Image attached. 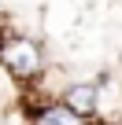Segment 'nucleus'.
<instances>
[{
	"label": "nucleus",
	"instance_id": "nucleus-1",
	"mask_svg": "<svg viewBox=\"0 0 122 125\" xmlns=\"http://www.w3.org/2000/svg\"><path fill=\"white\" fill-rule=\"evenodd\" d=\"M44 44L22 33H8L0 41V70H4L11 81H37L44 74Z\"/></svg>",
	"mask_w": 122,
	"mask_h": 125
},
{
	"label": "nucleus",
	"instance_id": "nucleus-3",
	"mask_svg": "<svg viewBox=\"0 0 122 125\" xmlns=\"http://www.w3.org/2000/svg\"><path fill=\"white\" fill-rule=\"evenodd\" d=\"M37 125H85V118H78L67 103H48L41 114H37Z\"/></svg>",
	"mask_w": 122,
	"mask_h": 125
},
{
	"label": "nucleus",
	"instance_id": "nucleus-4",
	"mask_svg": "<svg viewBox=\"0 0 122 125\" xmlns=\"http://www.w3.org/2000/svg\"><path fill=\"white\" fill-rule=\"evenodd\" d=\"M118 66H122V52H118Z\"/></svg>",
	"mask_w": 122,
	"mask_h": 125
},
{
	"label": "nucleus",
	"instance_id": "nucleus-2",
	"mask_svg": "<svg viewBox=\"0 0 122 125\" xmlns=\"http://www.w3.org/2000/svg\"><path fill=\"white\" fill-rule=\"evenodd\" d=\"M59 103H67L78 118L93 121V118L100 114V85H96V81H74V85H67V88H63Z\"/></svg>",
	"mask_w": 122,
	"mask_h": 125
}]
</instances>
